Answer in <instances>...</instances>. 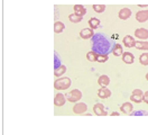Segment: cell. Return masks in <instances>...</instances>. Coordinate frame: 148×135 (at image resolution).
Here are the masks:
<instances>
[{"instance_id":"83f0119b","label":"cell","mask_w":148,"mask_h":135,"mask_svg":"<svg viewBox=\"0 0 148 135\" xmlns=\"http://www.w3.org/2000/svg\"><path fill=\"white\" fill-rule=\"evenodd\" d=\"M145 104H147L148 105V91H146V92H144V100H143Z\"/></svg>"},{"instance_id":"d4e9b609","label":"cell","mask_w":148,"mask_h":135,"mask_svg":"<svg viewBox=\"0 0 148 135\" xmlns=\"http://www.w3.org/2000/svg\"><path fill=\"white\" fill-rule=\"evenodd\" d=\"M139 62L141 65H148V52H145L139 56Z\"/></svg>"},{"instance_id":"7c38bea8","label":"cell","mask_w":148,"mask_h":135,"mask_svg":"<svg viewBox=\"0 0 148 135\" xmlns=\"http://www.w3.org/2000/svg\"><path fill=\"white\" fill-rule=\"evenodd\" d=\"M111 96V91L107 87H101V89L98 90V97L101 99H107Z\"/></svg>"},{"instance_id":"8992f818","label":"cell","mask_w":148,"mask_h":135,"mask_svg":"<svg viewBox=\"0 0 148 135\" xmlns=\"http://www.w3.org/2000/svg\"><path fill=\"white\" fill-rule=\"evenodd\" d=\"M86 109H88L86 104H84V102H77V104L74 105L73 113L76 114V115H81V114H84L86 111Z\"/></svg>"},{"instance_id":"9a60e30c","label":"cell","mask_w":148,"mask_h":135,"mask_svg":"<svg viewBox=\"0 0 148 135\" xmlns=\"http://www.w3.org/2000/svg\"><path fill=\"white\" fill-rule=\"evenodd\" d=\"M132 109H134V106L131 102H125L120 106V111L123 114H131Z\"/></svg>"},{"instance_id":"f1b7e54d","label":"cell","mask_w":148,"mask_h":135,"mask_svg":"<svg viewBox=\"0 0 148 135\" xmlns=\"http://www.w3.org/2000/svg\"><path fill=\"white\" fill-rule=\"evenodd\" d=\"M120 114L119 113H117V111H114V113H111V116H119Z\"/></svg>"},{"instance_id":"7a4b0ae2","label":"cell","mask_w":148,"mask_h":135,"mask_svg":"<svg viewBox=\"0 0 148 135\" xmlns=\"http://www.w3.org/2000/svg\"><path fill=\"white\" fill-rule=\"evenodd\" d=\"M71 83H72V81L70 78L62 77V78H58L54 81V88L56 90H66L71 87Z\"/></svg>"},{"instance_id":"ac0fdd59","label":"cell","mask_w":148,"mask_h":135,"mask_svg":"<svg viewBox=\"0 0 148 135\" xmlns=\"http://www.w3.org/2000/svg\"><path fill=\"white\" fill-rule=\"evenodd\" d=\"M86 59L88 61L90 62H98V59H99V53L94 52V51H90L86 53Z\"/></svg>"},{"instance_id":"5bb4252c","label":"cell","mask_w":148,"mask_h":135,"mask_svg":"<svg viewBox=\"0 0 148 135\" xmlns=\"http://www.w3.org/2000/svg\"><path fill=\"white\" fill-rule=\"evenodd\" d=\"M135 39H134V37L130 35H126L123 37V39H122V43L123 45L126 46V47H134L135 46Z\"/></svg>"},{"instance_id":"ba28073f","label":"cell","mask_w":148,"mask_h":135,"mask_svg":"<svg viewBox=\"0 0 148 135\" xmlns=\"http://www.w3.org/2000/svg\"><path fill=\"white\" fill-rule=\"evenodd\" d=\"M93 30H94V29H92V28H84V29H82V30L80 32L81 38H83V39L92 38L93 36H94V32H93Z\"/></svg>"},{"instance_id":"30bf717a","label":"cell","mask_w":148,"mask_h":135,"mask_svg":"<svg viewBox=\"0 0 148 135\" xmlns=\"http://www.w3.org/2000/svg\"><path fill=\"white\" fill-rule=\"evenodd\" d=\"M66 100L67 99H66V97H65L63 93H56L55 98H54V105L57 106V107H61V106L64 105Z\"/></svg>"},{"instance_id":"4fadbf2b","label":"cell","mask_w":148,"mask_h":135,"mask_svg":"<svg viewBox=\"0 0 148 135\" xmlns=\"http://www.w3.org/2000/svg\"><path fill=\"white\" fill-rule=\"evenodd\" d=\"M122 61L126 63V64H132L135 62V56L134 54L130 53V52H125L122 54Z\"/></svg>"},{"instance_id":"4dcf8cb0","label":"cell","mask_w":148,"mask_h":135,"mask_svg":"<svg viewBox=\"0 0 148 135\" xmlns=\"http://www.w3.org/2000/svg\"><path fill=\"white\" fill-rule=\"evenodd\" d=\"M146 80L148 81V72H147V73H146Z\"/></svg>"},{"instance_id":"7402d4cb","label":"cell","mask_w":148,"mask_h":135,"mask_svg":"<svg viewBox=\"0 0 148 135\" xmlns=\"http://www.w3.org/2000/svg\"><path fill=\"white\" fill-rule=\"evenodd\" d=\"M64 29H65L64 23H62V21H56L55 24H54V32H55L56 34L62 33Z\"/></svg>"},{"instance_id":"603a6c76","label":"cell","mask_w":148,"mask_h":135,"mask_svg":"<svg viewBox=\"0 0 148 135\" xmlns=\"http://www.w3.org/2000/svg\"><path fill=\"white\" fill-rule=\"evenodd\" d=\"M69 19L71 20V23H74V24H77V23H80V21H82V19H83V16H80V15H77V14H72V15H70L69 16Z\"/></svg>"},{"instance_id":"ffe728a7","label":"cell","mask_w":148,"mask_h":135,"mask_svg":"<svg viewBox=\"0 0 148 135\" xmlns=\"http://www.w3.org/2000/svg\"><path fill=\"white\" fill-rule=\"evenodd\" d=\"M112 53L114 56H120L123 54V50H122V46L120 44H114L112 47Z\"/></svg>"},{"instance_id":"cb8c5ba5","label":"cell","mask_w":148,"mask_h":135,"mask_svg":"<svg viewBox=\"0 0 148 135\" xmlns=\"http://www.w3.org/2000/svg\"><path fill=\"white\" fill-rule=\"evenodd\" d=\"M65 72H66V66H65V65H61V66H58V68H55V70H54V75H55V77H62Z\"/></svg>"},{"instance_id":"5b68a950","label":"cell","mask_w":148,"mask_h":135,"mask_svg":"<svg viewBox=\"0 0 148 135\" xmlns=\"http://www.w3.org/2000/svg\"><path fill=\"white\" fill-rule=\"evenodd\" d=\"M93 113L97 115V116H107L108 115V113H107V109L104 108V106L100 104V102H98V104H95L94 106H93Z\"/></svg>"},{"instance_id":"44dd1931","label":"cell","mask_w":148,"mask_h":135,"mask_svg":"<svg viewBox=\"0 0 148 135\" xmlns=\"http://www.w3.org/2000/svg\"><path fill=\"white\" fill-rule=\"evenodd\" d=\"M89 26H90V28H92V29H97L98 27L100 26V20L95 17L90 18L89 19Z\"/></svg>"},{"instance_id":"277c9868","label":"cell","mask_w":148,"mask_h":135,"mask_svg":"<svg viewBox=\"0 0 148 135\" xmlns=\"http://www.w3.org/2000/svg\"><path fill=\"white\" fill-rule=\"evenodd\" d=\"M130 100L136 102V104H140L144 100V92L140 89H135L132 91V95L130 96Z\"/></svg>"},{"instance_id":"6da1fadb","label":"cell","mask_w":148,"mask_h":135,"mask_svg":"<svg viewBox=\"0 0 148 135\" xmlns=\"http://www.w3.org/2000/svg\"><path fill=\"white\" fill-rule=\"evenodd\" d=\"M92 50L99 54L108 53L109 50V41L101 34L93 36V45Z\"/></svg>"},{"instance_id":"e0dca14e","label":"cell","mask_w":148,"mask_h":135,"mask_svg":"<svg viewBox=\"0 0 148 135\" xmlns=\"http://www.w3.org/2000/svg\"><path fill=\"white\" fill-rule=\"evenodd\" d=\"M98 83H99V86H101V87H107V86H109V83H110V78H109L108 75H106V74L100 75L99 79H98Z\"/></svg>"},{"instance_id":"4316f807","label":"cell","mask_w":148,"mask_h":135,"mask_svg":"<svg viewBox=\"0 0 148 135\" xmlns=\"http://www.w3.org/2000/svg\"><path fill=\"white\" fill-rule=\"evenodd\" d=\"M108 60H109V55H108V53L99 54V59H98V62L99 63H104V62H107Z\"/></svg>"},{"instance_id":"8fae6325","label":"cell","mask_w":148,"mask_h":135,"mask_svg":"<svg viewBox=\"0 0 148 135\" xmlns=\"http://www.w3.org/2000/svg\"><path fill=\"white\" fill-rule=\"evenodd\" d=\"M130 16H131V10H130L129 8H127V7L120 9L119 12H118V17L120 18V19H122V20L128 19Z\"/></svg>"},{"instance_id":"f546056e","label":"cell","mask_w":148,"mask_h":135,"mask_svg":"<svg viewBox=\"0 0 148 135\" xmlns=\"http://www.w3.org/2000/svg\"><path fill=\"white\" fill-rule=\"evenodd\" d=\"M139 7H141V8H143V7H147L148 5H138Z\"/></svg>"},{"instance_id":"9c48e42d","label":"cell","mask_w":148,"mask_h":135,"mask_svg":"<svg viewBox=\"0 0 148 135\" xmlns=\"http://www.w3.org/2000/svg\"><path fill=\"white\" fill-rule=\"evenodd\" d=\"M136 19L138 23H145L148 20V10H139L136 14Z\"/></svg>"},{"instance_id":"3957f363","label":"cell","mask_w":148,"mask_h":135,"mask_svg":"<svg viewBox=\"0 0 148 135\" xmlns=\"http://www.w3.org/2000/svg\"><path fill=\"white\" fill-rule=\"evenodd\" d=\"M81 98H82V92L79 89H73L69 93H66V99L70 102H77V101H80Z\"/></svg>"},{"instance_id":"484cf974","label":"cell","mask_w":148,"mask_h":135,"mask_svg":"<svg viewBox=\"0 0 148 135\" xmlns=\"http://www.w3.org/2000/svg\"><path fill=\"white\" fill-rule=\"evenodd\" d=\"M92 8L95 12L101 14V12H103V11L106 10V5H93Z\"/></svg>"},{"instance_id":"52a82bcc","label":"cell","mask_w":148,"mask_h":135,"mask_svg":"<svg viewBox=\"0 0 148 135\" xmlns=\"http://www.w3.org/2000/svg\"><path fill=\"white\" fill-rule=\"evenodd\" d=\"M135 36L139 39H143V41L148 39V29H146V28H137L135 30Z\"/></svg>"},{"instance_id":"2e32d148","label":"cell","mask_w":148,"mask_h":135,"mask_svg":"<svg viewBox=\"0 0 148 135\" xmlns=\"http://www.w3.org/2000/svg\"><path fill=\"white\" fill-rule=\"evenodd\" d=\"M135 47L137 50H141V51H148V42L147 41H136L135 42Z\"/></svg>"},{"instance_id":"d6986e66","label":"cell","mask_w":148,"mask_h":135,"mask_svg":"<svg viewBox=\"0 0 148 135\" xmlns=\"http://www.w3.org/2000/svg\"><path fill=\"white\" fill-rule=\"evenodd\" d=\"M73 9H74V12L77 14V15H80V16H84L86 14V9H85V7H84L83 5H75L73 7Z\"/></svg>"}]
</instances>
